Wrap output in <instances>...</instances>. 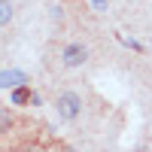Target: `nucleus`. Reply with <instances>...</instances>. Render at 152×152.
<instances>
[{
  "label": "nucleus",
  "instance_id": "obj_1",
  "mask_svg": "<svg viewBox=\"0 0 152 152\" xmlns=\"http://www.w3.org/2000/svg\"><path fill=\"white\" fill-rule=\"evenodd\" d=\"M55 110L64 122H73L82 116V94L79 91H61L58 100H55Z\"/></svg>",
  "mask_w": 152,
  "mask_h": 152
},
{
  "label": "nucleus",
  "instance_id": "obj_2",
  "mask_svg": "<svg viewBox=\"0 0 152 152\" xmlns=\"http://www.w3.org/2000/svg\"><path fill=\"white\" fill-rule=\"evenodd\" d=\"M85 61H88V46L82 43H67L61 49V64L64 67H82Z\"/></svg>",
  "mask_w": 152,
  "mask_h": 152
},
{
  "label": "nucleus",
  "instance_id": "obj_3",
  "mask_svg": "<svg viewBox=\"0 0 152 152\" xmlns=\"http://www.w3.org/2000/svg\"><path fill=\"white\" fill-rule=\"evenodd\" d=\"M28 82V73L24 70H0V88H15Z\"/></svg>",
  "mask_w": 152,
  "mask_h": 152
},
{
  "label": "nucleus",
  "instance_id": "obj_4",
  "mask_svg": "<svg viewBox=\"0 0 152 152\" xmlns=\"http://www.w3.org/2000/svg\"><path fill=\"white\" fill-rule=\"evenodd\" d=\"M31 88L28 85H15V88H9V104L12 107H21V104H31Z\"/></svg>",
  "mask_w": 152,
  "mask_h": 152
},
{
  "label": "nucleus",
  "instance_id": "obj_5",
  "mask_svg": "<svg viewBox=\"0 0 152 152\" xmlns=\"http://www.w3.org/2000/svg\"><path fill=\"white\" fill-rule=\"evenodd\" d=\"M12 18H15V6H12V0H0V28H6Z\"/></svg>",
  "mask_w": 152,
  "mask_h": 152
},
{
  "label": "nucleus",
  "instance_id": "obj_6",
  "mask_svg": "<svg viewBox=\"0 0 152 152\" xmlns=\"http://www.w3.org/2000/svg\"><path fill=\"white\" fill-rule=\"evenodd\" d=\"M9 125H12V116H9V110H3V107H0V134H3V131L9 128Z\"/></svg>",
  "mask_w": 152,
  "mask_h": 152
},
{
  "label": "nucleus",
  "instance_id": "obj_7",
  "mask_svg": "<svg viewBox=\"0 0 152 152\" xmlns=\"http://www.w3.org/2000/svg\"><path fill=\"white\" fill-rule=\"evenodd\" d=\"M122 43L128 46V49H134V52H143V46L137 43V40H131V37H122Z\"/></svg>",
  "mask_w": 152,
  "mask_h": 152
},
{
  "label": "nucleus",
  "instance_id": "obj_8",
  "mask_svg": "<svg viewBox=\"0 0 152 152\" xmlns=\"http://www.w3.org/2000/svg\"><path fill=\"white\" fill-rule=\"evenodd\" d=\"M91 6H94L97 12H107V0H91Z\"/></svg>",
  "mask_w": 152,
  "mask_h": 152
},
{
  "label": "nucleus",
  "instance_id": "obj_9",
  "mask_svg": "<svg viewBox=\"0 0 152 152\" xmlns=\"http://www.w3.org/2000/svg\"><path fill=\"white\" fill-rule=\"evenodd\" d=\"M40 104H43V97H40V94L34 91V94H31V107H40Z\"/></svg>",
  "mask_w": 152,
  "mask_h": 152
}]
</instances>
